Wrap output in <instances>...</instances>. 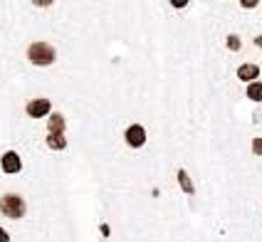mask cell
<instances>
[{
    "instance_id": "6da1fadb",
    "label": "cell",
    "mask_w": 262,
    "mask_h": 242,
    "mask_svg": "<svg viewBox=\"0 0 262 242\" xmlns=\"http://www.w3.org/2000/svg\"><path fill=\"white\" fill-rule=\"evenodd\" d=\"M55 57H57L55 47H52V45H47V42H32L28 47V59L32 62V64L45 67V64H52Z\"/></svg>"
},
{
    "instance_id": "7a4b0ae2",
    "label": "cell",
    "mask_w": 262,
    "mask_h": 242,
    "mask_svg": "<svg viewBox=\"0 0 262 242\" xmlns=\"http://www.w3.org/2000/svg\"><path fill=\"white\" fill-rule=\"evenodd\" d=\"M25 210H28L25 200L20 198V195H15V193H8V195H3V198H0V213L5 215V217H10V220L23 217Z\"/></svg>"
},
{
    "instance_id": "3957f363",
    "label": "cell",
    "mask_w": 262,
    "mask_h": 242,
    "mask_svg": "<svg viewBox=\"0 0 262 242\" xmlns=\"http://www.w3.org/2000/svg\"><path fill=\"white\" fill-rule=\"evenodd\" d=\"M124 136H126V143H129L131 148H141L146 143V128L139 126V124H131Z\"/></svg>"
},
{
    "instance_id": "277c9868",
    "label": "cell",
    "mask_w": 262,
    "mask_h": 242,
    "mask_svg": "<svg viewBox=\"0 0 262 242\" xmlns=\"http://www.w3.org/2000/svg\"><path fill=\"white\" fill-rule=\"evenodd\" d=\"M50 109H52V104H50L47 99H35V101H30V104H28V114L35 116V119L45 116Z\"/></svg>"
},
{
    "instance_id": "5b68a950",
    "label": "cell",
    "mask_w": 262,
    "mask_h": 242,
    "mask_svg": "<svg viewBox=\"0 0 262 242\" xmlns=\"http://www.w3.org/2000/svg\"><path fill=\"white\" fill-rule=\"evenodd\" d=\"M20 168H23L20 156H17L15 151H8V153L3 156V171L5 173H20Z\"/></svg>"
},
{
    "instance_id": "8992f818",
    "label": "cell",
    "mask_w": 262,
    "mask_h": 242,
    "mask_svg": "<svg viewBox=\"0 0 262 242\" xmlns=\"http://www.w3.org/2000/svg\"><path fill=\"white\" fill-rule=\"evenodd\" d=\"M50 134L52 136H64V116L62 114H52V119H50Z\"/></svg>"
},
{
    "instance_id": "52a82bcc",
    "label": "cell",
    "mask_w": 262,
    "mask_h": 242,
    "mask_svg": "<svg viewBox=\"0 0 262 242\" xmlns=\"http://www.w3.org/2000/svg\"><path fill=\"white\" fill-rule=\"evenodd\" d=\"M257 74H260V67H255V64H243V67L237 70V77H240L243 82L257 79Z\"/></svg>"
},
{
    "instance_id": "ba28073f",
    "label": "cell",
    "mask_w": 262,
    "mask_h": 242,
    "mask_svg": "<svg viewBox=\"0 0 262 242\" xmlns=\"http://www.w3.org/2000/svg\"><path fill=\"white\" fill-rule=\"evenodd\" d=\"M178 183H181V188H183V193H193V190H195V188H193V183H190V178H188V173L183 171V168H181V171H178Z\"/></svg>"
},
{
    "instance_id": "9c48e42d",
    "label": "cell",
    "mask_w": 262,
    "mask_h": 242,
    "mask_svg": "<svg viewBox=\"0 0 262 242\" xmlns=\"http://www.w3.org/2000/svg\"><path fill=\"white\" fill-rule=\"evenodd\" d=\"M248 97L252 101H262V82H252L248 86Z\"/></svg>"
},
{
    "instance_id": "30bf717a",
    "label": "cell",
    "mask_w": 262,
    "mask_h": 242,
    "mask_svg": "<svg viewBox=\"0 0 262 242\" xmlns=\"http://www.w3.org/2000/svg\"><path fill=\"white\" fill-rule=\"evenodd\" d=\"M47 143H50V148H55V151H62L64 146H67V139L64 136H47Z\"/></svg>"
},
{
    "instance_id": "8fae6325",
    "label": "cell",
    "mask_w": 262,
    "mask_h": 242,
    "mask_svg": "<svg viewBox=\"0 0 262 242\" xmlns=\"http://www.w3.org/2000/svg\"><path fill=\"white\" fill-rule=\"evenodd\" d=\"M252 151H255L257 156H262V139H255V141H252Z\"/></svg>"
},
{
    "instance_id": "7c38bea8",
    "label": "cell",
    "mask_w": 262,
    "mask_h": 242,
    "mask_svg": "<svg viewBox=\"0 0 262 242\" xmlns=\"http://www.w3.org/2000/svg\"><path fill=\"white\" fill-rule=\"evenodd\" d=\"M228 45H230V47H233V50H237V47H240V40H237V37H228Z\"/></svg>"
},
{
    "instance_id": "4fadbf2b",
    "label": "cell",
    "mask_w": 262,
    "mask_h": 242,
    "mask_svg": "<svg viewBox=\"0 0 262 242\" xmlns=\"http://www.w3.org/2000/svg\"><path fill=\"white\" fill-rule=\"evenodd\" d=\"M0 242H10V235H8L3 228H0Z\"/></svg>"
},
{
    "instance_id": "5bb4252c",
    "label": "cell",
    "mask_w": 262,
    "mask_h": 242,
    "mask_svg": "<svg viewBox=\"0 0 262 242\" xmlns=\"http://www.w3.org/2000/svg\"><path fill=\"white\" fill-rule=\"evenodd\" d=\"M243 5H245V8H255L257 3H255V0H243Z\"/></svg>"
}]
</instances>
